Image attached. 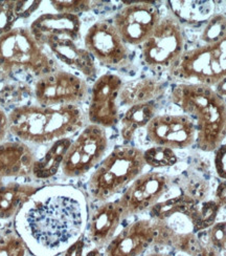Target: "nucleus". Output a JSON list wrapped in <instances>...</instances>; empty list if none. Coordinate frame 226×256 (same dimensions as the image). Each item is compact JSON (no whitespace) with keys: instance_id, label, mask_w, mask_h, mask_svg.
I'll list each match as a JSON object with an SVG mask.
<instances>
[{"instance_id":"1","label":"nucleus","mask_w":226,"mask_h":256,"mask_svg":"<svg viewBox=\"0 0 226 256\" xmlns=\"http://www.w3.org/2000/svg\"><path fill=\"white\" fill-rule=\"evenodd\" d=\"M89 218L87 200L71 185L40 188L15 218V232L28 253L58 256L82 238Z\"/></svg>"},{"instance_id":"2","label":"nucleus","mask_w":226,"mask_h":256,"mask_svg":"<svg viewBox=\"0 0 226 256\" xmlns=\"http://www.w3.org/2000/svg\"><path fill=\"white\" fill-rule=\"evenodd\" d=\"M9 132L25 144H51L70 138L86 126L87 114L80 105L43 108L23 104L8 114Z\"/></svg>"},{"instance_id":"3","label":"nucleus","mask_w":226,"mask_h":256,"mask_svg":"<svg viewBox=\"0 0 226 256\" xmlns=\"http://www.w3.org/2000/svg\"><path fill=\"white\" fill-rule=\"evenodd\" d=\"M170 99L194 121L195 144L204 152H215L226 138V102L213 88L177 83Z\"/></svg>"},{"instance_id":"4","label":"nucleus","mask_w":226,"mask_h":256,"mask_svg":"<svg viewBox=\"0 0 226 256\" xmlns=\"http://www.w3.org/2000/svg\"><path fill=\"white\" fill-rule=\"evenodd\" d=\"M57 70L56 59L38 44L29 28L17 26L0 36V72L6 78L24 76L37 80Z\"/></svg>"},{"instance_id":"5","label":"nucleus","mask_w":226,"mask_h":256,"mask_svg":"<svg viewBox=\"0 0 226 256\" xmlns=\"http://www.w3.org/2000/svg\"><path fill=\"white\" fill-rule=\"evenodd\" d=\"M146 166L143 149L129 144L114 147L89 178L90 198L99 202L110 200L144 174Z\"/></svg>"},{"instance_id":"6","label":"nucleus","mask_w":226,"mask_h":256,"mask_svg":"<svg viewBox=\"0 0 226 256\" xmlns=\"http://www.w3.org/2000/svg\"><path fill=\"white\" fill-rule=\"evenodd\" d=\"M168 74L178 83L215 88L226 77V52L218 44L186 50L169 68Z\"/></svg>"},{"instance_id":"7","label":"nucleus","mask_w":226,"mask_h":256,"mask_svg":"<svg viewBox=\"0 0 226 256\" xmlns=\"http://www.w3.org/2000/svg\"><path fill=\"white\" fill-rule=\"evenodd\" d=\"M186 39L182 26L176 19L168 15L141 46L142 62L155 72L169 70L185 52Z\"/></svg>"},{"instance_id":"8","label":"nucleus","mask_w":226,"mask_h":256,"mask_svg":"<svg viewBox=\"0 0 226 256\" xmlns=\"http://www.w3.org/2000/svg\"><path fill=\"white\" fill-rule=\"evenodd\" d=\"M109 138L105 128L88 124L72 140L64 156L61 172L68 178H77L87 174L106 156Z\"/></svg>"},{"instance_id":"9","label":"nucleus","mask_w":226,"mask_h":256,"mask_svg":"<svg viewBox=\"0 0 226 256\" xmlns=\"http://www.w3.org/2000/svg\"><path fill=\"white\" fill-rule=\"evenodd\" d=\"M33 96L43 108L80 105L89 96V88L84 78L59 68L35 81Z\"/></svg>"},{"instance_id":"10","label":"nucleus","mask_w":226,"mask_h":256,"mask_svg":"<svg viewBox=\"0 0 226 256\" xmlns=\"http://www.w3.org/2000/svg\"><path fill=\"white\" fill-rule=\"evenodd\" d=\"M172 184V178L158 172H144L129 185L117 198L124 220L149 212L164 198Z\"/></svg>"},{"instance_id":"11","label":"nucleus","mask_w":226,"mask_h":256,"mask_svg":"<svg viewBox=\"0 0 226 256\" xmlns=\"http://www.w3.org/2000/svg\"><path fill=\"white\" fill-rule=\"evenodd\" d=\"M84 46L94 60L107 68H122L130 59V50L112 22H94L84 36Z\"/></svg>"},{"instance_id":"12","label":"nucleus","mask_w":226,"mask_h":256,"mask_svg":"<svg viewBox=\"0 0 226 256\" xmlns=\"http://www.w3.org/2000/svg\"><path fill=\"white\" fill-rule=\"evenodd\" d=\"M118 74L107 72L96 78L89 92L87 121L105 130L114 127L120 120L117 101L123 88Z\"/></svg>"},{"instance_id":"13","label":"nucleus","mask_w":226,"mask_h":256,"mask_svg":"<svg viewBox=\"0 0 226 256\" xmlns=\"http://www.w3.org/2000/svg\"><path fill=\"white\" fill-rule=\"evenodd\" d=\"M160 20L161 15L155 4L135 2L118 10L112 24L127 46H138L152 35Z\"/></svg>"},{"instance_id":"14","label":"nucleus","mask_w":226,"mask_h":256,"mask_svg":"<svg viewBox=\"0 0 226 256\" xmlns=\"http://www.w3.org/2000/svg\"><path fill=\"white\" fill-rule=\"evenodd\" d=\"M148 140L155 146L173 150L191 147L196 142V126L186 114H157L146 127Z\"/></svg>"},{"instance_id":"15","label":"nucleus","mask_w":226,"mask_h":256,"mask_svg":"<svg viewBox=\"0 0 226 256\" xmlns=\"http://www.w3.org/2000/svg\"><path fill=\"white\" fill-rule=\"evenodd\" d=\"M157 228L155 220L142 218L123 228L104 248V256H143L155 246Z\"/></svg>"},{"instance_id":"16","label":"nucleus","mask_w":226,"mask_h":256,"mask_svg":"<svg viewBox=\"0 0 226 256\" xmlns=\"http://www.w3.org/2000/svg\"><path fill=\"white\" fill-rule=\"evenodd\" d=\"M123 220V210L117 200L102 202L88 218L85 236L92 246L104 249L116 236Z\"/></svg>"},{"instance_id":"17","label":"nucleus","mask_w":226,"mask_h":256,"mask_svg":"<svg viewBox=\"0 0 226 256\" xmlns=\"http://www.w3.org/2000/svg\"><path fill=\"white\" fill-rule=\"evenodd\" d=\"M81 26L80 17L77 15L48 13L37 17L30 24L29 30L38 44L44 48L50 39L67 38L79 42Z\"/></svg>"},{"instance_id":"18","label":"nucleus","mask_w":226,"mask_h":256,"mask_svg":"<svg viewBox=\"0 0 226 256\" xmlns=\"http://www.w3.org/2000/svg\"><path fill=\"white\" fill-rule=\"evenodd\" d=\"M36 160L35 152L23 142L0 143V185L5 180L31 176Z\"/></svg>"},{"instance_id":"19","label":"nucleus","mask_w":226,"mask_h":256,"mask_svg":"<svg viewBox=\"0 0 226 256\" xmlns=\"http://www.w3.org/2000/svg\"><path fill=\"white\" fill-rule=\"evenodd\" d=\"M45 46L60 62L79 72L85 78H95L98 72L95 60L85 46L82 48L78 44V41L67 38L50 39L46 42Z\"/></svg>"},{"instance_id":"20","label":"nucleus","mask_w":226,"mask_h":256,"mask_svg":"<svg viewBox=\"0 0 226 256\" xmlns=\"http://www.w3.org/2000/svg\"><path fill=\"white\" fill-rule=\"evenodd\" d=\"M167 90L166 83L157 78L144 77L123 84L118 101L122 105L130 106L157 101Z\"/></svg>"},{"instance_id":"21","label":"nucleus","mask_w":226,"mask_h":256,"mask_svg":"<svg viewBox=\"0 0 226 256\" xmlns=\"http://www.w3.org/2000/svg\"><path fill=\"white\" fill-rule=\"evenodd\" d=\"M40 188L38 184L17 180H8L0 185V220L15 218L25 202Z\"/></svg>"},{"instance_id":"22","label":"nucleus","mask_w":226,"mask_h":256,"mask_svg":"<svg viewBox=\"0 0 226 256\" xmlns=\"http://www.w3.org/2000/svg\"><path fill=\"white\" fill-rule=\"evenodd\" d=\"M169 15L176 19L180 26H204L215 14L214 2H180L171 0L167 2Z\"/></svg>"},{"instance_id":"23","label":"nucleus","mask_w":226,"mask_h":256,"mask_svg":"<svg viewBox=\"0 0 226 256\" xmlns=\"http://www.w3.org/2000/svg\"><path fill=\"white\" fill-rule=\"evenodd\" d=\"M159 104L157 101L147 102L130 106L121 119V136L125 143L133 140L135 134L147 127L157 116Z\"/></svg>"},{"instance_id":"24","label":"nucleus","mask_w":226,"mask_h":256,"mask_svg":"<svg viewBox=\"0 0 226 256\" xmlns=\"http://www.w3.org/2000/svg\"><path fill=\"white\" fill-rule=\"evenodd\" d=\"M71 142L70 138H65L51 143L44 156L36 160L31 176L36 180H46L57 174Z\"/></svg>"},{"instance_id":"25","label":"nucleus","mask_w":226,"mask_h":256,"mask_svg":"<svg viewBox=\"0 0 226 256\" xmlns=\"http://www.w3.org/2000/svg\"><path fill=\"white\" fill-rule=\"evenodd\" d=\"M221 209L222 207L214 198L196 204L186 216L191 222L192 231L199 233L208 230L217 222Z\"/></svg>"},{"instance_id":"26","label":"nucleus","mask_w":226,"mask_h":256,"mask_svg":"<svg viewBox=\"0 0 226 256\" xmlns=\"http://www.w3.org/2000/svg\"><path fill=\"white\" fill-rule=\"evenodd\" d=\"M33 94L29 85L18 79H6L0 81V108L3 106L23 105L22 103Z\"/></svg>"},{"instance_id":"27","label":"nucleus","mask_w":226,"mask_h":256,"mask_svg":"<svg viewBox=\"0 0 226 256\" xmlns=\"http://www.w3.org/2000/svg\"><path fill=\"white\" fill-rule=\"evenodd\" d=\"M144 160L147 166L154 169L173 167L178 163V156L173 149L155 145L144 150Z\"/></svg>"},{"instance_id":"28","label":"nucleus","mask_w":226,"mask_h":256,"mask_svg":"<svg viewBox=\"0 0 226 256\" xmlns=\"http://www.w3.org/2000/svg\"><path fill=\"white\" fill-rule=\"evenodd\" d=\"M226 36V15L223 13H215L204 24L200 40L203 46L217 44Z\"/></svg>"},{"instance_id":"29","label":"nucleus","mask_w":226,"mask_h":256,"mask_svg":"<svg viewBox=\"0 0 226 256\" xmlns=\"http://www.w3.org/2000/svg\"><path fill=\"white\" fill-rule=\"evenodd\" d=\"M201 234L220 256H226V220L216 222L208 230L202 231Z\"/></svg>"},{"instance_id":"30","label":"nucleus","mask_w":226,"mask_h":256,"mask_svg":"<svg viewBox=\"0 0 226 256\" xmlns=\"http://www.w3.org/2000/svg\"><path fill=\"white\" fill-rule=\"evenodd\" d=\"M24 242L16 232H8L0 236V256H26Z\"/></svg>"},{"instance_id":"31","label":"nucleus","mask_w":226,"mask_h":256,"mask_svg":"<svg viewBox=\"0 0 226 256\" xmlns=\"http://www.w3.org/2000/svg\"><path fill=\"white\" fill-rule=\"evenodd\" d=\"M19 20L16 2H0V36L12 30Z\"/></svg>"},{"instance_id":"32","label":"nucleus","mask_w":226,"mask_h":256,"mask_svg":"<svg viewBox=\"0 0 226 256\" xmlns=\"http://www.w3.org/2000/svg\"><path fill=\"white\" fill-rule=\"evenodd\" d=\"M52 8L57 13L77 15L87 13L93 8V2L88 0H70V2H51Z\"/></svg>"},{"instance_id":"33","label":"nucleus","mask_w":226,"mask_h":256,"mask_svg":"<svg viewBox=\"0 0 226 256\" xmlns=\"http://www.w3.org/2000/svg\"><path fill=\"white\" fill-rule=\"evenodd\" d=\"M214 168L217 176L221 180H226V143L215 150Z\"/></svg>"},{"instance_id":"34","label":"nucleus","mask_w":226,"mask_h":256,"mask_svg":"<svg viewBox=\"0 0 226 256\" xmlns=\"http://www.w3.org/2000/svg\"><path fill=\"white\" fill-rule=\"evenodd\" d=\"M41 2H16L17 14L20 18H27L40 8Z\"/></svg>"},{"instance_id":"35","label":"nucleus","mask_w":226,"mask_h":256,"mask_svg":"<svg viewBox=\"0 0 226 256\" xmlns=\"http://www.w3.org/2000/svg\"><path fill=\"white\" fill-rule=\"evenodd\" d=\"M86 242H87V238H86L85 234L80 238L74 244H72L71 246L64 251L61 255L63 256H84L86 253Z\"/></svg>"},{"instance_id":"36","label":"nucleus","mask_w":226,"mask_h":256,"mask_svg":"<svg viewBox=\"0 0 226 256\" xmlns=\"http://www.w3.org/2000/svg\"><path fill=\"white\" fill-rule=\"evenodd\" d=\"M199 233L201 234V232H199ZM201 236H202V234H201ZM198 236L200 238V242H199L196 250L194 251L192 256H220V254L216 250H215L210 244L207 242V240H204L203 236L201 238L199 234H198Z\"/></svg>"},{"instance_id":"37","label":"nucleus","mask_w":226,"mask_h":256,"mask_svg":"<svg viewBox=\"0 0 226 256\" xmlns=\"http://www.w3.org/2000/svg\"><path fill=\"white\" fill-rule=\"evenodd\" d=\"M9 132V121H8V114L5 110L0 108V143L5 142V138Z\"/></svg>"},{"instance_id":"38","label":"nucleus","mask_w":226,"mask_h":256,"mask_svg":"<svg viewBox=\"0 0 226 256\" xmlns=\"http://www.w3.org/2000/svg\"><path fill=\"white\" fill-rule=\"evenodd\" d=\"M214 200L223 208L226 207V180H220L215 190Z\"/></svg>"},{"instance_id":"39","label":"nucleus","mask_w":226,"mask_h":256,"mask_svg":"<svg viewBox=\"0 0 226 256\" xmlns=\"http://www.w3.org/2000/svg\"><path fill=\"white\" fill-rule=\"evenodd\" d=\"M215 90H216V92L219 94V96H221V97L223 98V99H225L226 98V77L224 78V79H222L216 86H215V88H214Z\"/></svg>"},{"instance_id":"40","label":"nucleus","mask_w":226,"mask_h":256,"mask_svg":"<svg viewBox=\"0 0 226 256\" xmlns=\"http://www.w3.org/2000/svg\"><path fill=\"white\" fill-rule=\"evenodd\" d=\"M84 256H104V249L92 246V248L86 251Z\"/></svg>"},{"instance_id":"41","label":"nucleus","mask_w":226,"mask_h":256,"mask_svg":"<svg viewBox=\"0 0 226 256\" xmlns=\"http://www.w3.org/2000/svg\"><path fill=\"white\" fill-rule=\"evenodd\" d=\"M143 256H173V255L166 252H150V253L144 254Z\"/></svg>"},{"instance_id":"42","label":"nucleus","mask_w":226,"mask_h":256,"mask_svg":"<svg viewBox=\"0 0 226 256\" xmlns=\"http://www.w3.org/2000/svg\"><path fill=\"white\" fill-rule=\"evenodd\" d=\"M218 44H219V46L226 52V36H225L220 42H218Z\"/></svg>"},{"instance_id":"43","label":"nucleus","mask_w":226,"mask_h":256,"mask_svg":"<svg viewBox=\"0 0 226 256\" xmlns=\"http://www.w3.org/2000/svg\"><path fill=\"white\" fill-rule=\"evenodd\" d=\"M6 79H8V78H6L4 74L0 72V81H3V80H6Z\"/></svg>"}]
</instances>
